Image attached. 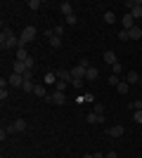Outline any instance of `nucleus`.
I'll list each match as a JSON object with an SVG mask.
<instances>
[{
	"label": "nucleus",
	"instance_id": "nucleus-1",
	"mask_svg": "<svg viewBox=\"0 0 142 158\" xmlns=\"http://www.w3.org/2000/svg\"><path fill=\"white\" fill-rule=\"evenodd\" d=\"M0 47H2V52H7V50H19L21 47L19 38L12 33V28H2V33H0Z\"/></svg>",
	"mask_w": 142,
	"mask_h": 158
},
{
	"label": "nucleus",
	"instance_id": "nucleus-2",
	"mask_svg": "<svg viewBox=\"0 0 142 158\" xmlns=\"http://www.w3.org/2000/svg\"><path fill=\"white\" fill-rule=\"evenodd\" d=\"M36 35H38V31H36V26H24V31H21V35H19V43H21V47H26L31 40H36Z\"/></svg>",
	"mask_w": 142,
	"mask_h": 158
},
{
	"label": "nucleus",
	"instance_id": "nucleus-3",
	"mask_svg": "<svg viewBox=\"0 0 142 158\" xmlns=\"http://www.w3.org/2000/svg\"><path fill=\"white\" fill-rule=\"evenodd\" d=\"M45 102H50V104H67V94L59 92V90H54L52 94H47Z\"/></svg>",
	"mask_w": 142,
	"mask_h": 158
},
{
	"label": "nucleus",
	"instance_id": "nucleus-4",
	"mask_svg": "<svg viewBox=\"0 0 142 158\" xmlns=\"http://www.w3.org/2000/svg\"><path fill=\"white\" fill-rule=\"evenodd\" d=\"M5 130H7V135H12V132H24V130H26V120H21V118L14 120V123H10Z\"/></svg>",
	"mask_w": 142,
	"mask_h": 158
},
{
	"label": "nucleus",
	"instance_id": "nucleus-5",
	"mask_svg": "<svg viewBox=\"0 0 142 158\" xmlns=\"http://www.w3.org/2000/svg\"><path fill=\"white\" fill-rule=\"evenodd\" d=\"M126 7H130V17H133V19H140V17H142V7H140V2H133V0H128V2H126Z\"/></svg>",
	"mask_w": 142,
	"mask_h": 158
},
{
	"label": "nucleus",
	"instance_id": "nucleus-6",
	"mask_svg": "<svg viewBox=\"0 0 142 158\" xmlns=\"http://www.w3.org/2000/svg\"><path fill=\"white\" fill-rule=\"evenodd\" d=\"M121 28H123V31H130V28H135V19L130 17V12L121 17Z\"/></svg>",
	"mask_w": 142,
	"mask_h": 158
},
{
	"label": "nucleus",
	"instance_id": "nucleus-7",
	"mask_svg": "<svg viewBox=\"0 0 142 158\" xmlns=\"http://www.w3.org/2000/svg\"><path fill=\"white\" fill-rule=\"evenodd\" d=\"M85 73H88V69H85V66L76 64L74 69H71V78H81V80H85Z\"/></svg>",
	"mask_w": 142,
	"mask_h": 158
},
{
	"label": "nucleus",
	"instance_id": "nucleus-8",
	"mask_svg": "<svg viewBox=\"0 0 142 158\" xmlns=\"http://www.w3.org/2000/svg\"><path fill=\"white\" fill-rule=\"evenodd\" d=\"M7 85H12V87H21V85H24V76H19V73H12V76L7 78Z\"/></svg>",
	"mask_w": 142,
	"mask_h": 158
},
{
	"label": "nucleus",
	"instance_id": "nucleus-9",
	"mask_svg": "<svg viewBox=\"0 0 142 158\" xmlns=\"http://www.w3.org/2000/svg\"><path fill=\"white\" fill-rule=\"evenodd\" d=\"M104 64H109V66H116V64H118V57H116V54L111 52V50H107V52H104Z\"/></svg>",
	"mask_w": 142,
	"mask_h": 158
},
{
	"label": "nucleus",
	"instance_id": "nucleus-10",
	"mask_svg": "<svg viewBox=\"0 0 142 158\" xmlns=\"http://www.w3.org/2000/svg\"><path fill=\"white\" fill-rule=\"evenodd\" d=\"M57 73V80H64V83H71V71H67V69H59Z\"/></svg>",
	"mask_w": 142,
	"mask_h": 158
},
{
	"label": "nucleus",
	"instance_id": "nucleus-11",
	"mask_svg": "<svg viewBox=\"0 0 142 158\" xmlns=\"http://www.w3.org/2000/svg\"><path fill=\"white\" fill-rule=\"evenodd\" d=\"M24 71H28L24 61H14V64H12V73H19V76H24Z\"/></svg>",
	"mask_w": 142,
	"mask_h": 158
},
{
	"label": "nucleus",
	"instance_id": "nucleus-12",
	"mask_svg": "<svg viewBox=\"0 0 142 158\" xmlns=\"http://www.w3.org/2000/svg\"><path fill=\"white\" fill-rule=\"evenodd\" d=\"M85 120H88V123H90V125H97V123H102V120H104V118H102V116H100V113H88V116H85Z\"/></svg>",
	"mask_w": 142,
	"mask_h": 158
},
{
	"label": "nucleus",
	"instance_id": "nucleus-13",
	"mask_svg": "<svg viewBox=\"0 0 142 158\" xmlns=\"http://www.w3.org/2000/svg\"><path fill=\"white\" fill-rule=\"evenodd\" d=\"M59 10H62V14H64V17H69V14H74V5H71V2H67V0H64V2L59 5Z\"/></svg>",
	"mask_w": 142,
	"mask_h": 158
},
{
	"label": "nucleus",
	"instance_id": "nucleus-14",
	"mask_svg": "<svg viewBox=\"0 0 142 158\" xmlns=\"http://www.w3.org/2000/svg\"><path fill=\"white\" fill-rule=\"evenodd\" d=\"M123 132H126V127H123V125H114V127H109V135H111V137H123Z\"/></svg>",
	"mask_w": 142,
	"mask_h": 158
},
{
	"label": "nucleus",
	"instance_id": "nucleus-15",
	"mask_svg": "<svg viewBox=\"0 0 142 158\" xmlns=\"http://www.w3.org/2000/svg\"><path fill=\"white\" fill-rule=\"evenodd\" d=\"M97 78H100V71H97L95 66H90L88 73H85V80H97Z\"/></svg>",
	"mask_w": 142,
	"mask_h": 158
},
{
	"label": "nucleus",
	"instance_id": "nucleus-16",
	"mask_svg": "<svg viewBox=\"0 0 142 158\" xmlns=\"http://www.w3.org/2000/svg\"><path fill=\"white\" fill-rule=\"evenodd\" d=\"M126 83H128V85H130V83H140V73H137V71H128Z\"/></svg>",
	"mask_w": 142,
	"mask_h": 158
},
{
	"label": "nucleus",
	"instance_id": "nucleus-17",
	"mask_svg": "<svg viewBox=\"0 0 142 158\" xmlns=\"http://www.w3.org/2000/svg\"><path fill=\"white\" fill-rule=\"evenodd\" d=\"M130 40H142V28L140 26H135V28H130Z\"/></svg>",
	"mask_w": 142,
	"mask_h": 158
},
{
	"label": "nucleus",
	"instance_id": "nucleus-18",
	"mask_svg": "<svg viewBox=\"0 0 142 158\" xmlns=\"http://www.w3.org/2000/svg\"><path fill=\"white\" fill-rule=\"evenodd\" d=\"M33 94H36V97H43V99H45V97H47L45 85H36V87H33Z\"/></svg>",
	"mask_w": 142,
	"mask_h": 158
},
{
	"label": "nucleus",
	"instance_id": "nucleus-19",
	"mask_svg": "<svg viewBox=\"0 0 142 158\" xmlns=\"http://www.w3.org/2000/svg\"><path fill=\"white\" fill-rule=\"evenodd\" d=\"M52 83L57 85V73L50 71V73H45V83H43V85H52Z\"/></svg>",
	"mask_w": 142,
	"mask_h": 158
},
{
	"label": "nucleus",
	"instance_id": "nucleus-20",
	"mask_svg": "<svg viewBox=\"0 0 142 158\" xmlns=\"http://www.w3.org/2000/svg\"><path fill=\"white\" fill-rule=\"evenodd\" d=\"M26 59H28L26 47H19V50H17V61H26Z\"/></svg>",
	"mask_w": 142,
	"mask_h": 158
},
{
	"label": "nucleus",
	"instance_id": "nucleus-21",
	"mask_svg": "<svg viewBox=\"0 0 142 158\" xmlns=\"http://www.w3.org/2000/svg\"><path fill=\"white\" fill-rule=\"evenodd\" d=\"M116 90H118V94H128V90H130V85L126 83V80H121L118 85H116Z\"/></svg>",
	"mask_w": 142,
	"mask_h": 158
},
{
	"label": "nucleus",
	"instance_id": "nucleus-22",
	"mask_svg": "<svg viewBox=\"0 0 142 158\" xmlns=\"http://www.w3.org/2000/svg\"><path fill=\"white\" fill-rule=\"evenodd\" d=\"M21 87H24V92H31V94H33L36 83H33V80H24V85H21Z\"/></svg>",
	"mask_w": 142,
	"mask_h": 158
},
{
	"label": "nucleus",
	"instance_id": "nucleus-23",
	"mask_svg": "<svg viewBox=\"0 0 142 158\" xmlns=\"http://www.w3.org/2000/svg\"><path fill=\"white\" fill-rule=\"evenodd\" d=\"M104 21H107V24H116V14L114 12H104Z\"/></svg>",
	"mask_w": 142,
	"mask_h": 158
},
{
	"label": "nucleus",
	"instance_id": "nucleus-24",
	"mask_svg": "<svg viewBox=\"0 0 142 158\" xmlns=\"http://www.w3.org/2000/svg\"><path fill=\"white\" fill-rule=\"evenodd\" d=\"M62 45V38L59 35H52V38H50V47H59Z\"/></svg>",
	"mask_w": 142,
	"mask_h": 158
},
{
	"label": "nucleus",
	"instance_id": "nucleus-25",
	"mask_svg": "<svg viewBox=\"0 0 142 158\" xmlns=\"http://www.w3.org/2000/svg\"><path fill=\"white\" fill-rule=\"evenodd\" d=\"M71 85V83H64V80H57V90L59 92H67V87Z\"/></svg>",
	"mask_w": 142,
	"mask_h": 158
},
{
	"label": "nucleus",
	"instance_id": "nucleus-26",
	"mask_svg": "<svg viewBox=\"0 0 142 158\" xmlns=\"http://www.w3.org/2000/svg\"><path fill=\"white\" fill-rule=\"evenodd\" d=\"M71 87L81 90V87H83V80H81V78H71Z\"/></svg>",
	"mask_w": 142,
	"mask_h": 158
},
{
	"label": "nucleus",
	"instance_id": "nucleus-27",
	"mask_svg": "<svg viewBox=\"0 0 142 158\" xmlns=\"http://www.w3.org/2000/svg\"><path fill=\"white\" fill-rule=\"evenodd\" d=\"M38 7H41V0H28V10H38Z\"/></svg>",
	"mask_w": 142,
	"mask_h": 158
},
{
	"label": "nucleus",
	"instance_id": "nucleus-28",
	"mask_svg": "<svg viewBox=\"0 0 142 158\" xmlns=\"http://www.w3.org/2000/svg\"><path fill=\"white\" fill-rule=\"evenodd\" d=\"M24 64H26V69H28V71H33V66H36V59H33V57H28V59L24 61Z\"/></svg>",
	"mask_w": 142,
	"mask_h": 158
},
{
	"label": "nucleus",
	"instance_id": "nucleus-29",
	"mask_svg": "<svg viewBox=\"0 0 142 158\" xmlns=\"http://www.w3.org/2000/svg\"><path fill=\"white\" fill-rule=\"evenodd\" d=\"M52 33L62 38V35H64V26H62V24H59V26H54V28H52Z\"/></svg>",
	"mask_w": 142,
	"mask_h": 158
},
{
	"label": "nucleus",
	"instance_id": "nucleus-30",
	"mask_svg": "<svg viewBox=\"0 0 142 158\" xmlns=\"http://www.w3.org/2000/svg\"><path fill=\"white\" fill-rule=\"evenodd\" d=\"M76 21H78V17H76V14H69V17H67V24H69V26H74Z\"/></svg>",
	"mask_w": 142,
	"mask_h": 158
},
{
	"label": "nucleus",
	"instance_id": "nucleus-31",
	"mask_svg": "<svg viewBox=\"0 0 142 158\" xmlns=\"http://www.w3.org/2000/svg\"><path fill=\"white\" fill-rule=\"evenodd\" d=\"M130 109H133V111H140V109H142V102H140V99H137V102H130Z\"/></svg>",
	"mask_w": 142,
	"mask_h": 158
},
{
	"label": "nucleus",
	"instance_id": "nucleus-32",
	"mask_svg": "<svg viewBox=\"0 0 142 158\" xmlns=\"http://www.w3.org/2000/svg\"><path fill=\"white\" fill-rule=\"evenodd\" d=\"M118 40H130V33L121 28V33H118Z\"/></svg>",
	"mask_w": 142,
	"mask_h": 158
},
{
	"label": "nucleus",
	"instance_id": "nucleus-33",
	"mask_svg": "<svg viewBox=\"0 0 142 158\" xmlns=\"http://www.w3.org/2000/svg\"><path fill=\"white\" fill-rule=\"evenodd\" d=\"M0 102H7V87H0Z\"/></svg>",
	"mask_w": 142,
	"mask_h": 158
},
{
	"label": "nucleus",
	"instance_id": "nucleus-34",
	"mask_svg": "<svg viewBox=\"0 0 142 158\" xmlns=\"http://www.w3.org/2000/svg\"><path fill=\"white\" fill-rule=\"evenodd\" d=\"M133 120H135V123H142V109H140V111H135V116H133Z\"/></svg>",
	"mask_w": 142,
	"mask_h": 158
},
{
	"label": "nucleus",
	"instance_id": "nucleus-35",
	"mask_svg": "<svg viewBox=\"0 0 142 158\" xmlns=\"http://www.w3.org/2000/svg\"><path fill=\"white\" fill-rule=\"evenodd\" d=\"M109 83H111V85H118V83H121V80H118V76H109Z\"/></svg>",
	"mask_w": 142,
	"mask_h": 158
},
{
	"label": "nucleus",
	"instance_id": "nucleus-36",
	"mask_svg": "<svg viewBox=\"0 0 142 158\" xmlns=\"http://www.w3.org/2000/svg\"><path fill=\"white\" fill-rule=\"evenodd\" d=\"M111 71H114V76H118V73L123 71V66H121V64H116V66H111Z\"/></svg>",
	"mask_w": 142,
	"mask_h": 158
},
{
	"label": "nucleus",
	"instance_id": "nucleus-37",
	"mask_svg": "<svg viewBox=\"0 0 142 158\" xmlns=\"http://www.w3.org/2000/svg\"><path fill=\"white\" fill-rule=\"evenodd\" d=\"M95 113H100V116H102V113H104V106H102V104H95Z\"/></svg>",
	"mask_w": 142,
	"mask_h": 158
},
{
	"label": "nucleus",
	"instance_id": "nucleus-38",
	"mask_svg": "<svg viewBox=\"0 0 142 158\" xmlns=\"http://www.w3.org/2000/svg\"><path fill=\"white\" fill-rule=\"evenodd\" d=\"M74 102H76V104H85V97H83V94H78V97H76Z\"/></svg>",
	"mask_w": 142,
	"mask_h": 158
},
{
	"label": "nucleus",
	"instance_id": "nucleus-39",
	"mask_svg": "<svg viewBox=\"0 0 142 158\" xmlns=\"http://www.w3.org/2000/svg\"><path fill=\"white\" fill-rule=\"evenodd\" d=\"M104 158H118V153H116V151H109V153H107Z\"/></svg>",
	"mask_w": 142,
	"mask_h": 158
},
{
	"label": "nucleus",
	"instance_id": "nucleus-40",
	"mask_svg": "<svg viewBox=\"0 0 142 158\" xmlns=\"http://www.w3.org/2000/svg\"><path fill=\"white\" fill-rule=\"evenodd\" d=\"M83 158H95V153H85V156H83Z\"/></svg>",
	"mask_w": 142,
	"mask_h": 158
},
{
	"label": "nucleus",
	"instance_id": "nucleus-41",
	"mask_svg": "<svg viewBox=\"0 0 142 158\" xmlns=\"http://www.w3.org/2000/svg\"><path fill=\"white\" fill-rule=\"evenodd\" d=\"M140 7H142V0H140Z\"/></svg>",
	"mask_w": 142,
	"mask_h": 158
},
{
	"label": "nucleus",
	"instance_id": "nucleus-42",
	"mask_svg": "<svg viewBox=\"0 0 142 158\" xmlns=\"http://www.w3.org/2000/svg\"><path fill=\"white\" fill-rule=\"evenodd\" d=\"M59 158H64V156H59Z\"/></svg>",
	"mask_w": 142,
	"mask_h": 158
}]
</instances>
